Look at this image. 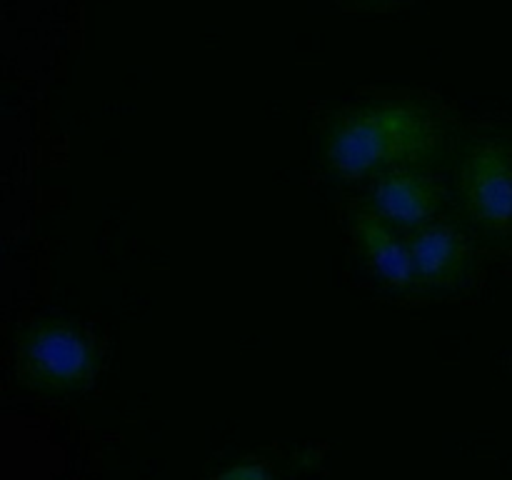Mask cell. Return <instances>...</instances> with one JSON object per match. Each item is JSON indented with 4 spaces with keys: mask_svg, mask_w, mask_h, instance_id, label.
<instances>
[{
    "mask_svg": "<svg viewBox=\"0 0 512 480\" xmlns=\"http://www.w3.org/2000/svg\"><path fill=\"white\" fill-rule=\"evenodd\" d=\"M438 143V125L425 108L410 103L368 105L340 115L328 133V163L355 180L423 158Z\"/></svg>",
    "mask_w": 512,
    "mask_h": 480,
    "instance_id": "obj_1",
    "label": "cell"
},
{
    "mask_svg": "<svg viewBox=\"0 0 512 480\" xmlns=\"http://www.w3.org/2000/svg\"><path fill=\"white\" fill-rule=\"evenodd\" d=\"M18 368L25 383L40 390L80 388L93 375L95 350L80 328L45 320L20 340Z\"/></svg>",
    "mask_w": 512,
    "mask_h": 480,
    "instance_id": "obj_2",
    "label": "cell"
},
{
    "mask_svg": "<svg viewBox=\"0 0 512 480\" xmlns=\"http://www.w3.org/2000/svg\"><path fill=\"white\" fill-rule=\"evenodd\" d=\"M463 193L478 223L495 233L512 230V150L503 143H483L463 165Z\"/></svg>",
    "mask_w": 512,
    "mask_h": 480,
    "instance_id": "obj_3",
    "label": "cell"
},
{
    "mask_svg": "<svg viewBox=\"0 0 512 480\" xmlns=\"http://www.w3.org/2000/svg\"><path fill=\"white\" fill-rule=\"evenodd\" d=\"M443 200V183L408 163L383 170L373 185V213L390 228H425Z\"/></svg>",
    "mask_w": 512,
    "mask_h": 480,
    "instance_id": "obj_4",
    "label": "cell"
},
{
    "mask_svg": "<svg viewBox=\"0 0 512 480\" xmlns=\"http://www.w3.org/2000/svg\"><path fill=\"white\" fill-rule=\"evenodd\" d=\"M418 283L460 285L473 270V243L453 223H430L410 243Z\"/></svg>",
    "mask_w": 512,
    "mask_h": 480,
    "instance_id": "obj_5",
    "label": "cell"
},
{
    "mask_svg": "<svg viewBox=\"0 0 512 480\" xmlns=\"http://www.w3.org/2000/svg\"><path fill=\"white\" fill-rule=\"evenodd\" d=\"M358 240L363 245V255L383 283L398 290H408L418 283L415 275V260L410 245L400 243L385 220L375 213H363L355 223Z\"/></svg>",
    "mask_w": 512,
    "mask_h": 480,
    "instance_id": "obj_6",
    "label": "cell"
},
{
    "mask_svg": "<svg viewBox=\"0 0 512 480\" xmlns=\"http://www.w3.org/2000/svg\"><path fill=\"white\" fill-rule=\"evenodd\" d=\"M215 480H270L268 470L260 468V465H238V468L225 470L223 475H218Z\"/></svg>",
    "mask_w": 512,
    "mask_h": 480,
    "instance_id": "obj_7",
    "label": "cell"
},
{
    "mask_svg": "<svg viewBox=\"0 0 512 480\" xmlns=\"http://www.w3.org/2000/svg\"><path fill=\"white\" fill-rule=\"evenodd\" d=\"M360 3H365V5H385V3H390V0H360Z\"/></svg>",
    "mask_w": 512,
    "mask_h": 480,
    "instance_id": "obj_8",
    "label": "cell"
}]
</instances>
